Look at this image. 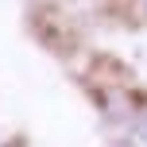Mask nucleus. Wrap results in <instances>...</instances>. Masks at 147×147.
Returning a JSON list of instances; mask_svg holds the SVG:
<instances>
[{
  "mask_svg": "<svg viewBox=\"0 0 147 147\" xmlns=\"http://www.w3.org/2000/svg\"><path fill=\"white\" fill-rule=\"evenodd\" d=\"M124 147H147V112H143V116H136L132 124H128Z\"/></svg>",
  "mask_w": 147,
  "mask_h": 147,
  "instance_id": "nucleus-1",
  "label": "nucleus"
}]
</instances>
